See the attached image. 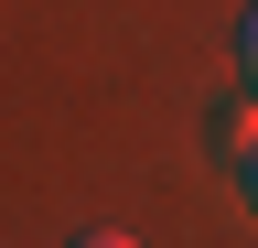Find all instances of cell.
<instances>
[{"label":"cell","instance_id":"1","mask_svg":"<svg viewBox=\"0 0 258 248\" xmlns=\"http://www.w3.org/2000/svg\"><path fill=\"white\" fill-rule=\"evenodd\" d=\"M237 65H247V86H258V11L237 22Z\"/></svg>","mask_w":258,"mask_h":248},{"label":"cell","instance_id":"2","mask_svg":"<svg viewBox=\"0 0 258 248\" xmlns=\"http://www.w3.org/2000/svg\"><path fill=\"white\" fill-rule=\"evenodd\" d=\"M76 248H140V237H129V227H86Z\"/></svg>","mask_w":258,"mask_h":248},{"label":"cell","instance_id":"3","mask_svg":"<svg viewBox=\"0 0 258 248\" xmlns=\"http://www.w3.org/2000/svg\"><path fill=\"white\" fill-rule=\"evenodd\" d=\"M237 183H247V216H258V151H247V162H237Z\"/></svg>","mask_w":258,"mask_h":248}]
</instances>
